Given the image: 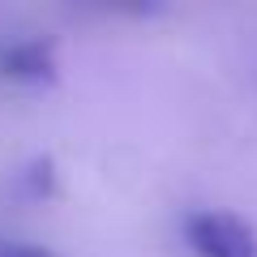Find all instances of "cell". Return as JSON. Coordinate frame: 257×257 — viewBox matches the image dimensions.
<instances>
[{"label":"cell","instance_id":"obj_2","mask_svg":"<svg viewBox=\"0 0 257 257\" xmlns=\"http://www.w3.org/2000/svg\"><path fill=\"white\" fill-rule=\"evenodd\" d=\"M0 77L22 86H39L56 77V52L43 39H18V43L0 47Z\"/></svg>","mask_w":257,"mask_h":257},{"label":"cell","instance_id":"obj_3","mask_svg":"<svg viewBox=\"0 0 257 257\" xmlns=\"http://www.w3.org/2000/svg\"><path fill=\"white\" fill-rule=\"evenodd\" d=\"M0 257H60V253L43 244H26V240H0Z\"/></svg>","mask_w":257,"mask_h":257},{"label":"cell","instance_id":"obj_1","mask_svg":"<svg viewBox=\"0 0 257 257\" xmlns=\"http://www.w3.org/2000/svg\"><path fill=\"white\" fill-rule=\"evenodd\" d=\"M184 244L197 257H257V231L231 210L184 214Z\"/></svg>","mask_w":257,"mask_h":257}]
</instances>
